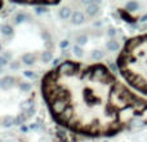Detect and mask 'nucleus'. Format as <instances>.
Returning a JSON list of instances; mask_svg holds the SVG:
<instances>
[{
  "instance_id": "f257e3e1",
  "label": "nucleus",
  "mask_w": 147,
  "mask_h": 142,
  "mask_svg": "<svg viewBox=\"0 0 147 142\" xmlns=\"http://www.w3.org/2000/svg\"><path fill=\"white\" fill-rule=\"evenodd\" d=\"M40 88L52 119L75 135L112 137L147 125V98L99 62L63 61L45 72Z\"/></svg>"
},
{
  "instance_id": "f03ea898",
  "label": "nucleus",
  "mask_w": 147,
  "mask_h": 142,
  "mask_svg": "<svg viewBox=\"0 0 147 142\" xmlns=\"http://www.w3.org/2000/svg\"><path fill=\"white\" fill-rule=\"evenodd\" d=\"M116 65L128 85L147 97V34L125 41Z\"/></svg>"
},
{
  "instance_id": "7ed1b4c3",
  "label": "nucleus",
  "mask_w": 147,
  "mask_h": 142,
  "mask_svg": "<svg viewBox=\"0 0 147 142\" xmlns=\"http://www.w3.org/2000/svg\"><path fill=\"white\" fill-rule=\"evenodd\" d=\"M3 5H4V4H3V3L0 1V9H1V7H3Z\"/></svg>"
}]
</instances>
